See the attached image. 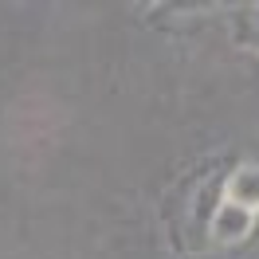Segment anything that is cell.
<instances>
[{
  "mask_svg": "<svg viewBox=\"0 0 259 259\" xmlns=\"http://www.w3.org/2000/svg\"><path fill=\"white\" fill-rule=\"evenodd\" d=\"M255 232V212L247 208H236V204H228L220 200L208 216V240L216 247H232V243H243L247 236Z\"/></svg>",
  "mask_w": 259,
  "mask_h": 259,
  "instance_id": "6da1fadb",
  "label": "cell"
},
{
  "mask_svg": "<svg viewBox=\"0 0 259 259\" xmlns=\"http://www.w3.org/2000/svg\"><path fill=\"white\" fill-rule=\"evenodd\" d=\"M224 200L236 204V208H247L259 216V165L247 161V165H236L224 181Z\"/></svg>",
  "mask_w": 259,
  "mask_h": 259,
  "instance_id": "7a4b0ae2",
  "label": "cell"
}]
</instances>
